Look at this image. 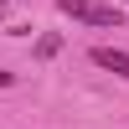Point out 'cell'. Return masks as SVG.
I'll list each match as a JSON object with an SVG mask.
<instances>
[{"label":"cell","instance_id":"3","mask_svg":"<svg viewBox=\"0 0 129 129\" xmlns=\"http://www.w3.org/2000/svg\"><path fill=\"white\" fill-rule=\"evenodd\" d=\"M57 52H62V36H41L36 41V57H57Z\"/></svg>","mask_w":129,"mask_h":129},{"label":"cell","instance_id":"4","mask_svg":"<svg viewBox=\"0 0 129 129\" xmlns=\"http://www.w3.org/2000/svg\"><path fill=\"white\" fill-rule=\"evenodd\" d=\"M10 83H16V72H5V67H0V88H10Z\"/></svg>","mask_w":129,"mask_h":129},{"label":"cell","instance_id":"2","mask_svg":"<svg viewBox=\"0 0 129 129\" xmlns=\"http://www.w3.org/2000/svg\"><path fill=\"white\" fill-rule=\"evenodd\" d=\"M88 57H93V67L114 72V78H129V52H119V47H93Z\"/></svg>","mask_w":129,"mask_h":129},{"label":"cell","instance_id":"1","mask_svg":"<svg viewBox=\"0 0 129 129\" xmlns=\"http://www.w3.org/2000/svg\"><path fill=\"white\" fill-rule=\"evenodd\" d=\"M62 5V16H72V21H83V26H124V16L114 5H98V0H57Z\"/></svg>","mask_w":129,"mask_h":129}]
</instances>
